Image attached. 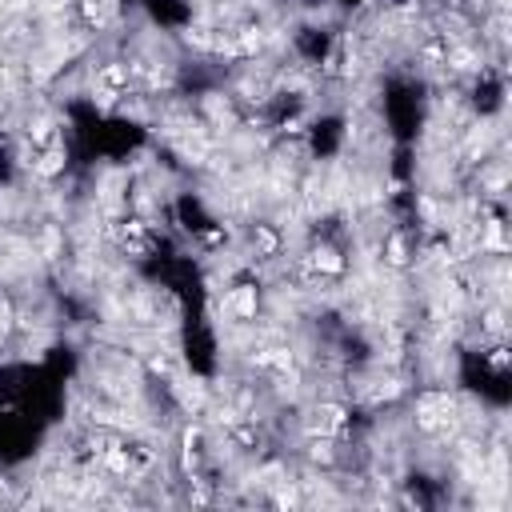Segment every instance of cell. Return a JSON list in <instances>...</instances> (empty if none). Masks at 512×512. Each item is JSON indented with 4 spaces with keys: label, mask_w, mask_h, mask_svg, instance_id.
<instances>
[{
    "label": "cell",
    "mask_w": 512,
    "mask_h": 512,
    "mask_svg": "<svg viewBox=\"0 0 512 512\" xmlns=\"http://www.w3.org/2000/svg\"><path fill=\"white\" fill-rule=\"evenodd\" d=\"M228 308H232V316H240V320H256V308H260V296H256V288H252V284H240V288H232V300H228Z\"/></svg>",
    "instance_id": "obj_1"
},
{
    "label": "cell",
    "mask_w": 512,
    "mask_h": 512,
    "mask_svg": "<svg viewBox=\"0 0 512 512\" xmlns=\"http://www.w3.org/2000/svg\"><path fill=\"white\" fill-rule=\"evenodd\" d=\"M84 16H88V24L104 28L120 16V0H84Z\"/></svg>",
    "instance_id": "obj_2"
},
{
    "label": "cell",
    "mask_w": 512,
    "mask_h": 512,
    "mask_svg": "<svg viewBox=\"0 0 512 512\" xmlns=\"http://www.w3.org/2000/svg\"><path fill=\"white\" fill-rule=\"evenodd\" d=\"M64 164H68V152L48 148V152H40V160H32V172L36 176H56V172H64Z\"/></svg>",
    "instance_id": "obj_3"
}]
</instances>
